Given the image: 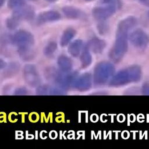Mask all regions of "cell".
I'll return each mask as SVG.
<instances>
[{"mask_svg":"<svg viewBox=\"0 0 149 149\" xmlns=\"http://www.w3.org/2000/svg\"><path fill=\"white\" fill-rule=\"evenodd\" d=\"M19 19L13 16L12 17L8 19L6 22L7 26L10 29H14L19 24Z\"/></svg>","mask_w":149,"mask_h":149,"instance_id":"obj_20","label":"cell"},{"mask_svg":"<svg viewBox=\"0 0 149 149\" xmlns=\"http://www.w3.org/2000/svg\"><path fill=\"white\" fill-rule=\"evenodd\" d=\"M27 88L25 87H19L15 90L14 92L15 95H26L27 94Z\"/></svg>","mask_w":149,"mask_h":149,"instance_id":"obj_24","label":"cell"},{"mask_svg":"<svg viewBox=\"0 0 149 149\" xmlns=\"http://www.w3.org/2000/svg\"><path fill=\"white\" fill-rule=\"evenodd\" d=\"M137 19L130 16L121 20L118 26L116 39L109 52V58L113 62H119L126 54L128 48V31L134 27Z\"/></svg>","mask_w":149,"mask_h":149,"instance_id":"obj_1","label":"cell"},{"mask_svg":"<svg viewBox=\"0 0 149 149\" xmlns=\"http://www.w3.org/2000/svg\"><path fill=\"white\" fill-rule=\"evenodd\" d=\"M60 13L55 10H48L43 12L38 16V20L41 23L54 22L61 19Z\"/></svg>","mask_w":149,"mask_h":149,"instance_id":"obj_14","label":"cell"},{"mask_svg":"<svg viewBox=\"0 0 149 149\" xmlns=\"http://www.w3.org/2000/svg\"><path fill=\"white\" fill-rule=\"evenodd\" d=\"M57 49V44L55 41L48 42L44 49V54L48 57L52 56Z\"/></svg>","mask_w":149,"mask_h":149,"instance_id":"obj_19","label":"cell"},{"mask_svg":"<svg viewBox=\"0 0 149 149\" xmlns=\"http://www.w3.org/2000/svg\"><path fill=\"white\" fill-rule=\"evenodd\" d=\"M140 2L144 5L149 6V0H140Z\"/></svg>","mask_w":149,"mask_h":149,"instance_id":"obj_27","label":"cell"},{"mask_svg":"<svg viewBox=\"0 0 149 149\" xmlns=\"http://www.w3.org/2000/svg\"><path fill=\"white\" fill-rule=\"evenodd\" d=\"M32 1H35V0H32Z\"/></svg>","mask_w":149,"mask_h":149,"instance_id":"obj_31","label":"cell"},{"mask_svg":"<svg viewBox=\"0 0 149 149\" xmlns=\"http://www.w3.org/2000/svg\"><path fill=\"white\" fill-rule=\"evenodd\" d=\"M23 0H9L8 6L9 8L14 9L22 6L23 3Z\"/></svg>","mask_w":149,"mask_h":149,"instance_id":"obj_22","label":"cell"},{"mask_svg":"<svg viewBox=\"0 0 149 149\" xmlns=\"http://www.w3.org/2000/svg\"><path fill=\"white\" fill-rule=\"evenodd\" d=\"M5 66H6V63H5V61L3 59L0 58V70L4 68L5 67Z\"/></svg>","mask_w":149,"mask_h":149,"instance_id":"obj_26","label":"cell"},{"mask_svg":"<svg viewBox=\"0 0 149 149\" xmlns=\"http://www.w3.org/2000/svg\"><path fill=\"white\" fill-rule=\"evenodd\" d=\"M86 1H92V0H86Z\"/></svg>","mask_w":149,"mask_h":149,"instance_id":"obj_30","label":"cell"},{"mask_svg":"<svg viewBox=\"0 0 149 149\" xmlns=\"http://www.w3.org/2000/svg\"><path fill=\"white\" fill-rule=\"evenodd\" d=\"M83 41L78 39L73 41L69 44L68 50V52L72 56L76 58L79 56L80 55L81 52L83 49Z\"/></svg>","mask_w":149,"mask_h":149,"instance_id":"obj_15","label":"cell"},{"mask_svg":"<svg viewBox=\"0 0 149 149\" xmlns=\"http://www.w3.org/2000/svg\"><path fill=\"white\" fill-rule=\"evenodd\" d=\"M90 49L87 44L83 47L80 55V60L82 68H86L89 66L92 62V55Z\"/></svg>","mask_w":149,"mask_h":149,"instance_id":"obj_13","label":"cell"},{"mask_svg":"<svg viewBox=\"0 0 149 149\" xmlns=\"http://www.w3.org/2000/svg\"><path fill=\"white\" fill-rule=\"evenodd\" d=\"M65 15L69 19H77L81 16L80 11L72 6H65L62 8Z\"/></svg>","mask_w":149,"mask_h":149,"instance_id":"obj_17","label":"cell"},{"mask_svg":"<svg viewBox=\"0 0 149 149\" xmlns=\"http://www.w3.org/2000/svg\"><path fill=\"white\" fill-rule=\"evenodd\" d=\"M116 10L115 7L107 5L104 7H97L93 9L94 17L99 20H104L112 16Z\"/></svg>","mask_w":149,"mask_h":149,"instance_id":"obj_9","label":"cell"},{"mask_svg":"<svg viewBox=\"0 0 149 149\" xmlns=\"http://www.w3.org/2000/svg\"><path fill=\"white\" fill-rule=\"evenodd\" d=\"M141 76V69L139 65L129 66L115 73L109 80V84L112 87L123 86L140 81Z\"/></svg>","mask_w":149,"mask_h":149,"instance_id":"obj_2","label":"cell"},{"mask_svg":"<svg viewBox=\"0 0 149 149\" xmlns=\"http://www.w3.org/2000/svg\"><path fill=\"white\" fill-rule=\"evenodd\" d=\"M19 68V65L17 63H10V65L8 67V69H7V72L9 73L10 74H13V73L18 72Z\"/></svg>","mask_w":149,"mask_h":149,"instance_id":"obj_23","label":"cell"},{"mask_svg":"<svg viewBox=\"0 0 149 149\" xmlns=\"http://www.w3.org/2000/svg\"><path fill=\"white\" fill-rule=\"evenodd\" d=\"M141 91L143 95H149V84L144 83L141 88Z\"/></svg>","mask_w":149,"mask_h":149,"instance_id":"obj_25","label":"cell"},{"mask_svg":"<svg viewBox=\"0 0 149 149\" xmlns=\"http://www.w3.org/2000/svg\"><path fill=\"white\" fill-rule=\"evenodd\" d=\"M76 34V31L72 28H68L66 29L61 38L60 44L62 47L66 46L70 43L71 40L73 38Z\"/></svg>","mask_w":149,"mask_h":149,"instance_id":"obj_16","label":"cell"},{"mask_svg":"<svg viewBox=\"0 0 149 149\" xmlns=\"http://www.w3.org/2000/svg\"><path fill=\"white\" fill-rule=\"evenodd\" d=\"M36 93L38 95H63L65 94L66 92L65 89L59 86L39 85L37 87Z\"/></svg>","mask_w":149,"mask_h":149,"instance_id":"obj_10","label":"cell"},{"mask_svg":"<svg viewBox=\"0 0 149 149\" xmlns=\"http://www.w3.org/2000/svg\"><path fill=\"white\" fill-rule=\"evenodd\" d=\"M57 64L59 70L63 72H70L73 67L72 59L65 55H61L57 59Z\"/></svg>","mask_w":149,"mask_h":149,"instance_id":"obj_12","label":"cell"},{"mask_svg":"<svg viewBox=\"0 0 149 149\" xmlns=\"http://www.w3.org/2000/svg\"><path fill=\"white\" fill-rule=\"evenodd\" d=\"M115 72V68L112 63L107 61L98 63L94 69L93 76L94 83L98 86L106 84L111 80Z\"/></svg>","mask_w":149,"mask_h":149,"instance_id":"obj_3","label":"cell"},{"mask_svg":"<svg viewBox=\"0 0 149 149\" xmlns=\"http://www.w3.org/2000/svg\"><path fill=\"white\" fill-rule=\"evenodd\" d=\"M93 76L90 73H84L78 75L72 83V87L80 91L88 90L92 86Z\"/></svg>","mask_w":149,"mask_h":149,"instance_id":"obj_8","label":"cell"},{"mask_svg":"<svg viewBox=\"0 0 149 149\" xmlns=\"http://www.w3.org/2000/svg\"><path fill=\"white\" fill-rule=\"evenodd\" d=\"M148 15H149V13H148Z\"/></svg>","mask_w":149,"mask_h":149,"instance_id":"obj_32","label":"cell"},{"mask_svg":"<svg viewBox=\"0 0 149 149\" xmlns=\"http://www.w3.org/2000/svg\"><path fill=\"white\" fill-rule=\"evenodd\" d=\"M49 75L54 79V81L59 85L61 88L65 89L69 86H72V83L74 79L78 76V72H57L54 70Z\"/></svg>","mask_w":149,"mask_h":149,"instance_id":"obj_4","label":"cell"},{"mask_svg":"<svg viewBox=\"0 0 149 149\" xmlns=\"http://www.w3.org/2000/svg\"><path fill=\"white\" fill-rule=\"evenodd\" d=\"M131 44L136 48L143 49L149 43V37L141 29H137L133 31L129 37Z\"/></svg>","mask_w":149,"mask_h":149,"instance_id":"obj_6","label":"cell"},{"mask_svg":"<svg viewBox=\"0 0 149 149\" xmlns=\"http://www.w3.org/2000/svg\"><path fill=\"white\" fill-rule=\"evenodd\" d=\"M90 49L94 54L101 53L106 46L105 41L97 37L90 40L87 44Z\"/></svg>","mask_w":149,"mask_h":149,"instance_id":"obj_11","label":"cell"},{"mask_svg":"<svg viewBox=\"0 0 149 149\" xmlns=\"http://www.w3.org/2000/svg\"><path fill=\"white\" fill-rule=\"evenodd\" d=\"M48 1H55L56 0H48Z\"/></svg>","mask_w":149,"mask_h":149,"instance_id":"obj_29","label":"cell"},{"mask_svg":"<svg viewBox=\"0 0 149 149\" xmlns=\"http://www.w3.org/2000/svg\"><path fill=\"white\" fill-rule=\"evenodd\" d=\"M20 57L24 61L31 60L35 56V52L32 49V47L20 48L17 49Z\"/></svg>","mask_w":149,"mask_h":149,"instance_id":"obj_18","label":"cell"},{"mask_svg":"<svg viewBox=\"0 0 149 149\" xmlns=\"http://www.w3.org/2000/svg\"><path fill=\"white\" fill-rule=\"evenodd\" d=\"M5 1V0H0V7L3 5Z\"/></svg>","mask_w":149,"mask_h":149,"instance_id":"obj_28","label":"cell"},{"mask_svg":"<svg viewBox=\"0 0 149 149\" xmlns=\"http://www.w3.org/2000/svg\"><path fill=\"white\" fill-rule=\"evenodd\" d=\"M13 41L18 49H20L32 47L34 40L33 35L30 32L20 30L13 36Z\"/></svg>","mask_w":149,"mask_h":149,"instance_id":"obj_7","label":"cell"},{"mask_svg":"<svg viewBox=\"0 0 149 149\" xmlns=\"http://www.w3.org/2000/svg\"><path fill=\"white\" fill-rule=\"evenodd\" d=\"M104 3L112 6L115 8L119 9L122 6V3L120 0H104Z\"/></svg>","mask_w":149,"mask_h":149,"instance_id":"obj_21","label":"cell"},{"mask_svg":"<svg viewBox=\"0 0 149 149\" xmlns=\"http://www.w3.org/2000/svg\"><path fill=\"white\" fill-rule=\"evenodd\" d=\"M23 77L25 81L31 87H38L41 82L39 73L35 65L27 64L23 68Z\"/></svg>","mask_w":149,"mask_h":149,"instance_id":"obj_5","label":"cell"}]
</instances>
